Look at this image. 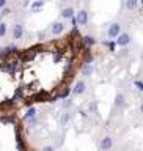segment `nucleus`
<instances>
[{
    "instance_id": "20",
    "label": "nucleus",
    "mask_w": 143,
    "mask_h": 151,
    "mask_svg": "<svg viewBox=\"0 0 143 151\" xmlns=\"http://www.w3.org/2000/svg\"><path fill=\"white\" fill-rule=\"evenodd\" d=\"M60 58H61V50H58L57 54H54V60L55 61H60Z\"/></svg>"
},
{
    "instance_id": "24",
    "label": "nucleus",
    "mask_w": 143,
    "mask_h": 151,
    "mask_svg": "<svg viewBox=\"0 0 143 151\" xmlns=\"http://www.w3.org/2000/svg\"><path fill=\"white\" fill-rule=\"evenodd\" d=\"M2 14H9V8H8V6H5V8H3V13H2Z\"/></svg>"
},
{
    "instance_id": "18",
    "label": "nucleus",
    "mask_w": 143,
    "mask_h": 151,
    "mask_svg": "<svg viewBox=\"0 0 143 151\" xmlns=\"http://www.w3.org/2000/svg\"><path fill=\"white\" fill-rule=\"evenodd\" d=\"M82 73H83V76H88L90 73H91V66H90V65H87V66L83 68V71H82Z\"/></svg>"
},
{
    "instance_id": "12",
    "label": "nucleus",
    "mask_w": 143,
    "mask_h": 151,
    "mask_svg": "<svg viewBox=\"0 0 143 151\" xmlns=\"http://www.w3.org/2000/svg\"><path fill=\"white\" fill-rule=\"evenodd\" d=\"M83 91H85V82H77L74 88V94H82Z\"/></svg>"
},
{
    "instance_id": "23",
    "label": "nucleus",
    "mask_w": 143,
    "mask_h": 151,
    "mask_svg": "<svg viewBox=\"0 0 143 151\" xmlns=\"http://www.w3.org/2000/svg\"><path fill=\"white\" fill-rule=\"evenodd\" d=\"M42 151H54V148H52V146H44Z\"/></svg>"
},
{
    "instance_id": "6",
    "label": "nucleus",
    "mask_w": 143,
    "mask_h": 151,
    "mask_svg": "<svg viewBox=\"0 0 143 151\" xmlns=\"http://www.w3.org/2000/svg\"><path fill=\"white\" fill-rule=\"evenodd\" d=\"M113 146V142H112V139L110 137H104V139L101 140V150H104V151H109Z\"/></svg>"
},
{
    "instance_id": "15",
    "label": "nucleus",
    "mask_w": 143,
    "mask_h": 151,
    "mask_svg": "<svg viewBox=\"0 0 143 151\" xmlns=\"http://www.w3.org/2000/svg\"><path fill=\"white\" fill-rule=\"evenodd\" d=\"M35 113H36V109L35 107H30L27 110V113H25V118H33V116H35Z\"/></svg>"
},
{
    "instance_id": "11",
    "label": "nucleus",
    "mask_w": 143,
    "mask_h": 151,
    "mask_svg": "<svg viewBox=\"0 0 143 151\" xmlns=\"http://www.w3.org/2000/svg\"><path fill=\"white\" fill-rule=\"evenodd\" d=\"M137 6H139V0H126V8L127 9H137Z\"/></svg>"
},
{
    "instance_id": "7",
    "label": "nucleus",
    "mask_w": 143,
    "mask_h": 151,
    "mask_svg": "<svg viewBox=\"0 0 143 151\" xmlns=\"http://www.w3.org/2000/svg\"><path fill=\"white\" fill-rule=\"evenodd\" d=\"M52 33L54 35H61V33L65 32V25H63V22H55L54 25H52Z\"/></svg>"
},
{
    "instance_id": "16",
    "label": "nucleus",
    "mask_w": 143,
    "mask_h": 151,
    "mask_svg": "<svg viewBox=\"0 0 143 151\" xmlns=\"http://www.w3.org/2000/svg\"><path fill=\"white\" fill-rule=\"evenodd\" d=\"M6 35V24H0V36Z\"/></svg>"
},
{
    "instance_id": "2",
    "label": "nucleus",
    "mask_w": 143,
    "mask_h": 151,
    "mask_svg": "<svg viewBox=\"0 0 143 151\" xmlns=\"http://www.w3.org/2000/svg\"><path fill=\"white\" fill-rule=\"evenodd\" d=\"M129 42H131V36L127 35V33H120V35L115 38V44H116V46L126 47Z\"/></svg>"
},
{
    "instance_id": "13",
    "label": "nucleus",
    "mask_w": 143,
    "mask_h": 151,
    "mask_svg": "<svg viewBox=\"0 0 143 151\" xmlns=\"http://www.w3.org/2000/svg\"><path fill=\"white\" fill-rule=\"evenodd\" d=\"M82 41H83V44L87 46V49H88V47H91V46L94 44V42H96L93 36H83V40H82Z\"/></svg>"
},
{
    "instance_id": "21",
    "label": "nucleus",
    "mask_w": 143,
    "mask_h": 151,
    "mask_svg": "<svg viewBox=\"0 0 143 151\" xmlns=\"http://www.w3.org/2000/svg\"><path fill=\"white\" fill-rule=\"evenodd\" d=\"M135 87H137V90H143V85H142L140 80H137V82H135Z\"/></svg>"
},
{
    "instance_id": "8",
    "label": "nucleus",
    "mask_w": 143,
    "mask_h": 151,
    "mask_svg": "<svg viewBox=\"0 0 143 151\" xmlns=\"http://www.w3.org/2000/svg\"><path fill=\"white\" fill-rule=\"evenodd\" d=\"M16 52H17V47L8 46V47H5V49H0V57H8L11 54H16Z\"/></svg>"
},
{
    "instance_id": "10",
    "label": "nucleus",
    "mask_w": 143,
    "mask_h": 151,
    "mask_svg": "<svg viewBox=\"0 0 143 151\" xmlns=\"http://www.w3.org/2000/svg\"><path fill=\"white\" fill-rule=\"evenodd\" d=\"M61 16L65 19H73L74 17V9L73 8H65L63 11H61Z\"/></svg>"
},
{
    "instance_id": "1",
    "label": "nucleus",
    "mask_w": 143,
    "mask_h": 151,
    "mask_svg": "<svg viewBox=\"0 0 143 151\" xmlns=\"http://www.w3.org/2000/svg\"><path fill=\"white\" fill-rule=\"evenodd\" d=\"M120 32H121V25L118 22H113V24H110V27H109V30H107V36L112 38V40H115V38L120 35Z\"/></svg>"
},
{
    "instance_id": "22",
    "label": "nucleus",
    "mask_w": 143,
    "mask_h": 151,
    "mask_svg": "<svg viewBox=\"0 0 143 151\" xmlns=\"http://www.w3.org/2000/svg\"><path fill=\"white\" fill-rule=\"evenodd\" d=\"M6 6V0H0V8H5Z\"/></svg>"
},
{
    "instance_id": "17",
    "label": "nucleus",
    "mask_w": 143,
    "mask_h": 151,
    "mask_svg": "<svg viewBox=\"0 0 143 151\" xmlns=\"http://www.w3.org/2000/svg\"><path fill=\"white\" fill-rule=\"evenodd\" d=\"M104 44H106V46H107L110 50H113V49H115V42H112V41H104Z\"/></svg>"
},
{
    "instance_id": "4",
    "label": "nucleus",
    "mask_w": 143,
    "mask_h": 151,
    "mask_svg": "<svg viewBox=\"0 0 143 151\" xmlns=\"http://www.w3.org/2000/svg\"><path fill=\"white\" fill-rule=\"evenodd\" d=\"M44 101H49V99H47L46 93L40 91V93H36L35 96H32L30 99H28V101H27V104H32V102H44Z\"/></svg>"
},
{
    "instance_id": "9",
    "label": "nucleus",
    "mask_w": 143,
    "mask_h": 151,
    "mask_svg": "<svg viewBox=\"0 0 143 151\" xmlns=\"http://www.w3.org/2000/svg\"><path fill=\"white\" fill-rule=\"evenodd\" d=\"M44 6V0H36V2H33L32 5H30V11H33V13H36L40 8H42Z\"/></svg>"
},
{
    "instance_id": "5",
    "label": "nucleus",
    "mask_w": 143,
    "mask_h": 151,
    "mask_svg": "<svg viewBox=\"0 0 143 151\" xmlns=\"http://www.w3.org/2000/svg\"><path fill=\"white\" fill-rule=\"evenodd\" d=\"M22 36H24V28H22L21 24H16L13 28V38L14 40H21Z\"/></svg>"
},
{
    "instance_id": "14",
    "label": "nucleus",
    "mask_w": 143,
    "mask_h": 151,
    "mask_svg": "<svg viewBox=\"0 0 143 151\" xmlns=\"http://www.w3.org/2000/svg\"><path fill=\"white\" fill-rule=\"evenodd\" d=\"M115 104H116L118 107L124 106V96H123V94H118V96L115 98Z\"/></svg>"
},
{
    "instance_id": "19",
    "label": "nucleus",
    "mask_w": 143,
    "mask_h": 151,
    "mask_svg": "<svg viewBox=\"0 0 143 151\" xmlns=\"http://www.w3.org/2000/svg\"><path fill=\"white\" fill-rule=\"evenodd\" d=\"M68 121H69V113H65V115L61 116V123L65 124V123H68Z\"/></svg>"
},
{
    "instance_id": "3",
    "label": "nucleus",
    "mask_w": 143,
    "mask_h": 151,
    "mask_svg": "<svg viewBox=\"0 0 143 151\" xmlns=\"http://www.w3.org/2000/svg\"><path fill=\"white\" fill-rule=\"evenodd\" d=\"M75 22L79 24V25H85V24L88 22V13L85 11V9H82V11H79L77 14H75Z\"/></svg>"
}]
</instances>
